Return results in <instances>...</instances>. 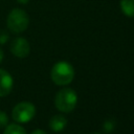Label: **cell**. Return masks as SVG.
Instances as JSON below:
<instances>
[{
  "instance_id": "cell-3",
  "label": "cell",
  "mask_w": 134,
  "mask_h": 134,
  "mask_svg": "<svg viewBox=\"0 0 134 134\" xmlns=\"http://www.w3.org/2000/svg\"><path fill=\"white\" fill-rule=\"evenodd\" d=\"M76 104L77 95L75 91L71 88H63L55 94L54 106L59 111L63 113H69L73 111Z\"/></svg>"
},
{
  "instance_id": "cell-16",
  "label": "cell",
  "mask_w": 134,
  "mask_h": 134,
  "mask_svg": "<svg viewBox=\"0 0 134 134\" xmlns=\"http://www.w3.org/2000/svg\"><path fill=\"white\" fill-rule=\"evenodd\" d=\"M90 134H100V133H98V132H92V133H90Z\"/></svg>"
},
{
  "instance_id": "cell-2",
  "label": "cell",
  "mask_w": 134,
  "mask_h": 134,
  "mask_svg": "<svg viewBox=\"0 0 134 134\" xmlns=\"http://www.w3.org/2000/svg\"><path fill=\"white\" fill-rule=\"evenodd\" d=\"M29 25V17L22 8H13L6 18V26L13 34H21L27 29Z\"/></svg>"
},
{
  "instance_id": "cell-4",
  "label": "cell",
  "mask_w": 134,
  "mask_h": 134,
  "mask_svg": "<svg viewBox=\"0 0 134 134\" xmlns=\"http://www.w3.org/2000/svg\"><path fill=\"white\" fill-rule=\"evenodd\" d=\"M36 115V107L29 102L18 103L12 111V117L15 121L24 124L30 121Z\"/></svg>"
},
{
  "instance_id": "cell-14",
  "label": "cell",
  "mask_w": 134,
  "mask_h": 134,
  "mask_svg": "<svg viewBox=\"0 0 134 134\" xmlns=\"http://www.w3.org/2000/svg\"><path fill=\"white\" fill-rule=\"evenodd\" d=\"M3 58H4V52H3V50L0 47V63L3 61Z\"/></svg>"
},
{
  "instance_id": "cell-10",
  "label": "cell",
  "mask_w": 134,
  "mask_h": 134,
  "mask_svg": "<svg viewBox=\"0 0 134 134\" xmlns=\"http://www.w3.org/2000/svg\"><path fill=\"white\" fill-rule=\"evenodd\" d=\"M8 125V116L5 112L0 111V129H4Z\"/></svg>"
},
{
  "instance_id": "cell-15",
  "label": "cell",
  "mask_w": 134,
  "mask_h": 134,
  "mask_svg": "<svg viewBox=\"0 0 134 134\" xmlns=\"http://www.w3.org/2000/svg\"><path fill=\"white\" fill-rule=\"evenodd\" d=\"M17 1H18L20 4H24V5H25V4H27L30 0H17Z\"/></svg>"
},
{
  "instance_id": "cell-8",
  "label": "cell",
  "mask_w": 134,
  "mask_h": 134,
  "mask_svg": "<svg viewBox=\"0 0 134 134\" xmlns=\"http://www.w3.org/2000/svg\"><path fill=\"white\" fill-rule=\"evenodd\" d=\"M120 9L127 17H134V0H120Z\"/></svg>"
},
{
  "instance_id": "cell-9",
  "label": "cell",
  "mask_w": 134,
  "mask_h": 134,
  "mask_svg": "<svg viewBox=\"0 0 134 134\" xmlns=\"http://www.w3.org/2000/svg\"><path fill=\"white\" fill-rule=\"evenodd\" d=\"M3 134H26L25 129L18 124H10L4 128Z\"/></svg>"
},
{
  "instance_id": "cell-1",
  "label": "cell",
  "mask_w": 134,
  "mask_h": 134,
  "mask_svg": "<svg viewBox=\"0 0 134 134\" xmlns=\"http://www.w3.org/2000/svg\"><path fill=\"white\" fill-rule=\"evenodd\" d=\"M51 81L58 86H66L73 81L74 69L68 62L61 61L55 63L50 71Z\"/></svg>"
},
{
  "instance_id": "cell-5",
  "label": "cell",
  "mask_w": 134,
  "mask_h": 134,
  "mask_svg": "<svg viewBox=\"0 0 134 134\" xmlns=\"http://www.w3.org/2000/svg\"><path fill=\"white\" fill-rule=\"evenodd\" d=\"M9 49H10V52L15 57L24 59L30 52V45H29V42L25 38L17 37L10 42Z\"/></svg>"
},
{
  "instance_id": "cell-6",
  "label": "cell",
  "mask_w": 134,
  "mask_h": 134,
  "mask_svg": "<svg viewBox=\"0 0 134 134\" xmlns=\"http://www.w3.org/2000/svg\"><path fill=\"white\" fill-rule=\"evenodd\" d=\"M14 86V80L9 72L0 68V97L8 95Z\"/></svg>"
},
{
  "instance_id": "cell-11",
  "label": "cell",
  "mask_w": 134,
  "mask_h": 134,
  "mask_svg": "<svg viewBox=\"0 0 134 134\" xmlns=\"http://www.w3.org/2000/svg\"><path fill=\"white\" fill-rule=\"evenodd\" d=\"M8 40H9L8 31L5 30V29H0V45H3L5 43H7Z\"/></svg>"
},
{
  "instance_id": "cell-12",
  "label": "cell",
  "mask_w": 134,
  "mask_h": 134,
  "mask_svg": "<svg viewBox=\"0 0 134 134\" xmlns=\"http://www.w3.org/2000/svg\"><path fill=\"white\" fill-rule=\"evenodd\" d=\"M103 129H104V131L107 132V133L112 132L113 129H114V122H113L112 120H110V119H109V120H106V121L104 122Z\"/></svg>"
},
{
  "instance_id": "cell-7",
  "label": "cell",
  "mask_w": 134,
  "mask_h": 134,
  "mask_svg": "<svg viewBox=\"0 0 134 134\" xmlns=\"http://www.w3.org/2000/svg\"><path fill=\"white\" fill-rule=\"evenodd\" d=\"M67 125V118L62 114L53 115L49 120V128L53 132H60L65 129Z\"/></svg>"
},
{
  "instance_id": "cell-13",
  "label": "cell",
  "mask_w": 134,
  "mask_h": 134,
  "mask_svg": "<svg viewBox=\"0 0 134 134\" xmlns=\"http://www.w3.org/2000/svg\"><path fill=\"white\" fill-rule=\"evenodd\" d=\"M31 134H47V133H46L45 131L41 130V129H37V130L32 131V132H31Z\"/></svg>"
}]
</instances>
